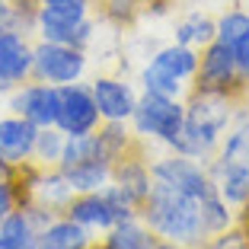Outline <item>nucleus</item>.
Here are the masks:
<instances>
[{"label":"nucleus","instance_id":"obj_1","mask_svg":"<svg viewBox=\"0 0 249 249\" xmlns=\"http://www.w3.org/2000/svg\"><path fill=\"white\" fill-rule=\"evenodd\" d=\"M141 220L150 227L154 236L176 240L195 249H201L211 240L205 230V220H201V201L163 179L150 182V192L141 205Z\"/></svg>","mask_w":249,"mask_h":249},{"label":"nucleus","instance_id":"obj_2","mask_svg":"<svg viewBox=\"0 0 249 249\" xmlns=\"http://www.w3.org/2000/svg\"><path fill=\"white\" fill-rule=\"evenodd\" d=\"M236 109H246V103H240L227 93L189 89L185 93V128H182V141H179L176 154L208 163L217 154L220 138L233 124Z\"/></svg>","mask_w":249,"mask_h":249},{"label":"nucleus","instance_id":"obj_3","mask_svg":"<svg viewBox=\"0 0 249 249\" xmlns=\"http://www.w3.org/2000/svg\"><path fill=\"white\" fill-rule=\"evenodd\" d=\"M58 169L71 182L73 192H96L112 179V157L106 150L99 134H80V138H67L61 150Z\"/></svg>","mask_w":249,"mask_h":249},{"label":"nucleus","instance_id":"obj_4","mask_svg":"<svg viewBox=\"0 0 249 249\" xmlns=\"http://www.w3.org/2000/svg\"><path fill=\"white\" fill-rule=\"evenodd\" d=\"M189 89H205V93H227L240 103H249V80L236 67V54L227 42H208L198 52V67Z\"/></svg>","mask_w":249,"mask_h":249},{"label":"nucleus","instance_id":"obj_5","mask_svg":"<svg viewBox=\"0 0 249 249\" xmlns=\"http://www.w3.org/2000/svg\"><path fill=\"white\" fill-rule=\"evenodd\" d=\"M131 122L141 138H157L169 150H179L182 128H185V103L182 99H169V96L144 93L131 112Z\"/></svg>","mask_w":249,"mask_h":249},{"label":"nucleus","instance_id":"obj_6","mask_svg":"<svg viewBox=\"0 0 249 249\" xmlns=\"http://www.w3.org/2000/svg\"><path fill=\"white\" fill-rule=\"evenodd\" d=\"M87 71V52L73 48V45L61 42H42L32 45V77L29 80L52 83V87H64V83H77Z\"/></svg>","mask_w":249,"mask_h":249},{"label":"nucleus","instance_id":"obj_7","mask_svg":"<svg viewBox=\"0 0 249 249\" xmlns=\"http://www.w3.org/2000/svg\"><path fill=\"white\" fill-rule=\"evenodd\" d=\"M61 93V106H58V128L67 134V138H80V134H93L99 124H103V115H99V106L93 99V89L77 83H64L58 87Z\"/></svg>","mask_w":249,"mask_h":249},{"label":"nucleus","instance_id":"obj_8","mask_svg":"<svg viewBox=\"0 0 249 249\" xmlns=\"http://www.w3.org/2000/svg\"><path fill=\"white\" fill-rule=\"evenodd\" d=\"M58 106H61V93L52 83H38V80H26L22 87H16L10 109L16 115L29 118L36 128H52L58 124Z\"/></svg>","mask_w":249,"mask_h":249},{"label":"nucleus","instance_id":"obj_9","mask_svg":"<svg viewBox=\"0 0 249 249\" xmlns=\"http://www.w3.org/2000/svg\"><path fill=\"white\" fill-rule=\"evenodd\" d=\"M32 77V42L16 29L0 32V89H16Z\"/></svg>","mask_w":249,"mask_h":249},{"label":"nucleus","instance_id":"obj_10","mask_svg":"<svg viewBox=\"0 0 249 249\" xmlns=\"http://www.w3.org/2000/svg\"><path fill=\"white\" fill-rule=\"evenodd\" d=\"M36 138L38 128L22 115L0 118V163L7 166H22L36 154Z\"/></svg>","mask_w":249,"mask_h":249},{"label":"nucleus","instance_id":"obj_11","mask_svg":"<svg viewBox=\"0 0 249 249\" xmlns=\"http://www.w3.org/2000/svg\"><path fill=\"white\" fill-rule=\"evenodd\" d=\"M112 185L124 192V195L144 205L147 192H150V182H154V173H150V160H147V147H138L131 154H124L122 160L112 163Z\"/></svg>","mask_w":249,"mask_h":249},{"label":"nucleus","instance_id":"obj_12","mask_svg":"<svg viewBox=\"0 0 249 249\" xmlns=\"http://www.w3.org/2000/svg\"><path fill=\"white\" fill-rule=\"evenodd\" d=\"M48 220L38 208H13L0 224V249H38V230Z\"/></svg>","mask_w":249,"mask_h":249},{"label":"nucleus","instance_id":"obj_13","mask_svg":"<svg viewBox=\"0 0 249 249\" xmlns=\"http://www.w3.org/2000/svg\"><path fill=\"white\" fill-rule=\"evenodd\" d=\"M89 89H93V99L99 106L103 122H128L134 106H138L134 89L124 80H118V77H96L89 83Z\"/></svg>","mask_w":249,"mask_h":249},{"label":"nucleus","instance_id":"obj_14","mask_svg":"<svg viewBox=\"0 0 249 249\" xmlns=\"http://www.w3.org/2000/svg\"><path fill=\"white\" fill-rule=\"evenodd\" d=\"M64 217L77 220V224L87 227L89 233H106V230L115 227V214H112L109 198H106L103 189H96V192H73Z\"/></svg>","mask_w":249,"mask_h":249},{"label":"nucleus","instance_id":"obj_15","mask_svg":"<svg viewBox=\"0 0 249 249\" xmlns=\"http://www.w3.org/2000/svg\"><path fill=\"white\" fill-rule=\"evenodd\" d=\"M96 236L71 217H52L38 230V249H87Z\"/></svg>","mask_w":249,"mask_h":249},{"label":"nucleus","instance_id":"obj_16","mask_svg":"<svg viewBox=\"0 0 249 249\" xmlns=\"http://www.w3.org/2000/svg\"><path fill=\"white\" fill-rule=\"evenodd\" d=\"M208 173H211L214 185H217L220 198L227 201L230 208H243L249 201V169L246 166H227V163H208Z\"/></svg>","mask_w":249,"mask_h":249},{"label":"nucleus","instance_id":"obj_17","mask_svg":"<svg viewBox=\"0 0 249 249\" xmlns=\"http://www.w3.org/2000/svg\"><path fill=\"white\" fill-rule=\"evenodd\" d=\"M208 163H227V166H246L249 169V112H243L240 118H233L227 134L220 138L217 154Z\"/></svg>","mask_w":249,"mask_h":249},{"label":"nucleus","instance_id":"obj_18","mask_svg":"<svg viewBox=\"0 0 249 249\" xmlns=\"http://www.w3.org/2000/svg\"><path fill=\"white\" fill-rule=\"evenodd\" d=\"M169 0H96V16L115 26H128L144 13H160Z\"/></svg>","mask_w":249,"mask_h":249},{"label":"nucleus","instance_id":"obj_19","mask_svg":"<svg viewBox=\"0 0 249 249\" xmlns=\"http://www.w3.org/2000/svg\"><path fill=\"white\" fill-rule=\"evenodd\" d=\"M154 243V233H150V227H147L141 217L134 220H122V224H115L112 230H106L103 236V246L106 249H144Z\"/></svg>","mask_w":249,"mask_h":249},{"label":"nucleus","instance_id":"obj_20","mask_svg":"<svg viewBox=\"0 0 249 249\" xmlns=\"http://www.w3.org/2000/svg\"><path fill=\"white\" fill-rule=\"evenodd\" d=\"M154 64L163 67L166 73L179 77V80H192L198 67V48H189V45H166L154 54Z\"/></svg>","mask_w":249,"mask_h":249},{"label":"nucleus","instance_id":"obj_21","mask_svg":"<svg viewBox=\"0 0 249 249\" xmlns=\"http://www.w3.org/2000/svg\"><path fill=\"white\" fill-rule=\"evenodd\" d=\"M214 38H217V22H214L211 16L192 13L176 26V42L189 45V48H198V52H201L208 42H214Z\"/></svg>","mask_w":249,"mask_h":249},{"label":"nucleus","instance_id":"obj_22","mask_svg":"<svg viewBox=\"0 0 249 249\" xmlns=\"http://www.w3.org/2000/svg\"><path fill=\"white\" fill-rule=\"evenodd\" d=\"M141 83H144V93L169 96V99H182V93H189V89H185V80H179V77L166 73L163 67H157L154 61H150V67H144Z\"/></svg>","mask_w":249,"mask_h":249},{"label":"nucleus","instance_id":"obj_23","mask_svg":"<svg viewBox=\"0 0 249 249\" xmlns=\"http://www.w3.org/2000/svg\"><path fill=\"white\" fill-rule=\"evenodd\" d=\"M64 141H67V134L61 131L58 124H52V128H38L36 154H32V160H36L38 166H58L61 150H64Z\"/></svg>","mask_w":249,"mask_h":249},{"label":"nucleus","instance_id":"obj_24","mask_svg":"<svg viewBox=\"0 0 249 249\" xmlns=\"http://www.w3.org/2000/svg\"><path fill=\"white\" fill-rule=\"evenodd\" d=\"M249 29V13L246 10H227V13L217 19V38L220 42H227L233 48V42Z\"/></svg>","mask_w":249,"mask_h":249},{"label":"nucleus","instance_id":"obj_25","mask_svg":"<svg viewBox=\"0 0 249 249\" xmlns=\"http://www.w3.org/2000/svg\"><path fill=\"white\" fill-rule=\"evenodd\" d=\"M13 208H19V195H16V185L13 179H0V224Z\"/></svg>","mask_w":249,"mask_h":249},{"label":"nucleus","instance_id":"obj_26","mask_svg":"<svg viewBox=\"0 0 249 249\" xmlns=\"http://www.w3.org/2000/svg\"><path fill=\"white\" fill-rule=\"evenodd\" d=\"M233 54H236V67H240V73L249 80V29L233 42Z\"/></svg>","mask_w":249,"mask_h":249},{"label":"nucleus","instance_id":"obj_27","mask_svg":"<svg viewBox=\"0 0 249 249\" xmlns=\"http://www.w3.org/2000/svg\"><path fill=\"white\" fill-rule=\"evenodd\" d=\"M3 29H16V16H13V3L0 0V32Z\"/></svg>","mask_w":249,"mask_h":249},{"label":"nucleus","instance_id":"obj_28","mask_svg":"<svg viewBox=\"0 0 249 249\" xmlns=\"http://www.w3.org/2000/svg\"><path fill=\"white\" fill-rule=\"evenodd\" d=\"M236 227L246 233V240H249V201L243 208H236Z\"/></svg>","mask_w":249,"mask_h":249},{"label":"nucleus","instance_id":"obj_29","mask_svg":"<svg viewBox=\"0 0 249 249\" xmlns=\"http://www.w3.org/2000/svg\"><path fill=\"white\" fill-rule=\"evenodd\" d=\"M150 246L154 249H195V246H185V243H176V240H163V236H154Z\"/></svg>","mask_w":249,"mask_h":249},{"label":"nucleus","instance_id":"obj_30","mask_svg":"<svg viewBox=\"0 0 249 249\" xmlns=\"http://www.w3.org/2000/svg\"><path fill=\"white\" fill-rule=\"evenodd\" d=\"M87 249H106V246H103V240H93V243H89Z\"/></svg>","mask_w":249,"mask_h":249},{"label":"nucleus","instance_id":"obj_31","mask_svg":"<svg viewBox=\"0 0 249 249\" xmlns=\"http://www.w3.org/2000/svg\"><path fill=\"white\" fill-rule=\"evenodd\" d=\"M144 249H154V246H144Z\"/></svg>","mask_w":249,"mask_h":249}]
</instances>
